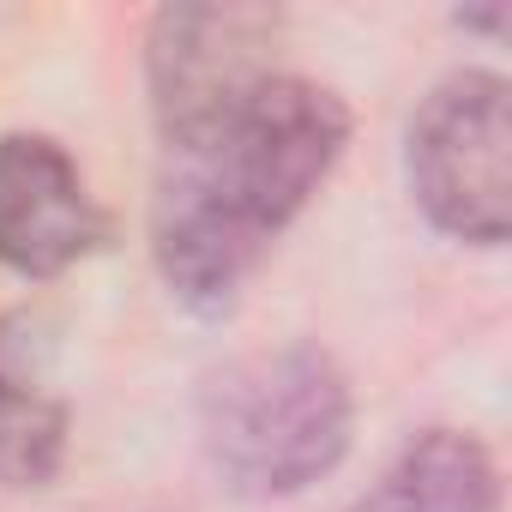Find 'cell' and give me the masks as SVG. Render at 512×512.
<instances>
[{
    "mask_svg": "<svg viewBox=\"0 0 512 512\" xmlns=\"http://www.w3.org/2000/svg\"><path fill=\"white\" fill-rule=\"evenodd\" d=\"M67 404L25 368V350L0 332V482L43 488L67 464Z\"/></svg>",
    "mask_w": 512,
    "mask_h": 512,
    "instance_id": "obj_7",
    "label": "cell"
},
{
    "mask_svg": "<svg viewBox=\"0 0 512 512\" xmlns=\"http://www.w3.org/2000/svg\"><path fill=\"white\" fill-rule=\"evenodd\" d=\"M356 434L350 374L314 344L223 362L199 392V446L247 500H284L332 476Z\"/></svg>",
    "mask_w": 512,
    "mask_h": 512,
    "instance_id": "obj_2",
    "label": "cell"
},
{
    "mask_svg": "<svg viewBox=\"0 0 512 512\" xmlns=\"http://www.w3.org/2000/svg\"><path fill=\"white\" fill-rule=\"evenodd\" d=\"M109 241V211L97 205L73 151L49 133L0 139V266L43 284Z\"/></svg>",
    "mask_w": 512,
    "mask_h": 512,
    "instance_id": "obj_5",
    "label": "cell"
},
{
    "mask_svg": "<svg viewBox=\"0 0 512 512\" xmlns=\"http://www.w3.org/2000/svg\"><path fill=\"white\" fill-rule=\"evenodd\" d=\"M344 512H500V470L476 434L428 428Z\"/></svg>",
    "mask_w": 512,
    "mask_h": 512,
    "instance_id": "obj_6",
    "label": "cell"
},
{
    "mask_svg": "<svg viewBox=\"0 0 512 512\" xmlns=\"http://www.w3.org/2000/svg\"><path fill=\"white\" fill-rule=\"evenodd\" d=\"M404 175L440 235L500 247L512 235V85L482 67L440 79L410 115Z\"/></svg>",
    "mask_w": 512,
    "mask_h": 512,
    "instance_id": "obj_3",
    "label": "cell"
},
{
    "mask_svg": "<svg viewBox=\"0 0 512 512\" xmlns=\"http://www.w3.org/2000/svg\"><path fill=\"white\" fill-rule=\"evenodd\" d=\"M284 19L266 7H163L145 31V91L163 145L205 133L278 79Z\"/></svg>",
    "mask_w": 512,
    "mask_h": 512,
    "instance_id": "obj_4",
    "label": "cell"
},
{
    "mask_svg": "<svg viewBox=\"0 0 512 512\" xmlns=\"http://www.w3.org/2000/svg\"><path fill=\"white\" fill-rule=\"evenodd\" d=\"M350 151L332 85L278 73L205 133L169 139L151 193V260L193 314H223L278 235L320 199Z\"/></svg>",
    "mask_w": 512,
    "mask_h": 512,
    "instance_id": "obj_1",
    "label": "cell"
}]
</instances>
